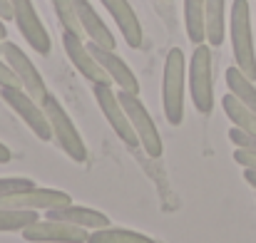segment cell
<instances>
[{"label": "cell", "mask_w": 256, "mask_h": 243, "mask_svg": "<svg viewBox=\"0 0 256 243\" xmlns=\"http://www.w3.org/2000/svg\"><path fill=\"white\" fill-rule=\"evenodd\" d=\"M204 32L212 47H219L226 37V0H206Z\"/></svg>", "instance_id": "cell-17"}, {"label": "cell", "mask_w": 256, "mask_h": 243, "mask_svg": "<svg viewBox=\"0 0 256 243\" xmlns=\"http://www.w3.org/2000/svg\"><path fill=\"white\" fill-rule=\"evenodd\" d=\"M204 10H206V0H184V27H186V37L194 45L206 42Z\"/></svg>", "instance_id": "cell-18"}, {"label": "cell", "mask_w": 256, "mask_h": 243, "mask_svg": "<svg viewBox=\"0 0 256 243\" xmlns=\"http://www.w3.org/2000/svg\"><path fill=\"white\" fill-rule=\"evenodd\" d=\"M120 102H122V109L127 112V117H130V124H132V129L137 132V137H140V144H142V149L150 154V157H162V152H164V144H162V134H160V129H157V124H154V119H152V114L147 112V107L142 104V99H140V94H132V92H122L120 89Z\"/></svg>", "instance_id": "cell-5"}, {"label": "cell", "mask_w": 256, "mask_h": 243, "mask_svg": "<svg viewBox=\"0 0 256 243\" xmlns=\"http://www.w3.org/2000/svg\"><path fill=\"white\" fill-rule=\"evenodd\" d=\"M184 87H186V60L182 47H172L164 60L162 75V107L172 127H179L184 119Z\"/></svg>", "instance_id": "cell-1"}, {"label": "cell", "mask_w": 256, "mask_h": 243, "mask_svg": "<svg viewBox=\"0 0 256 243\" xmlns=\"http://www.w3.org/2000/svg\"><path fill=\"white\" fill-rule=\"evenodd\" d=\"M100 2H102L104 10L112 15L114 25H117L120 32H122V40H124L132 50L142 47V40H144L142 22H140L134 7L130 5V0H100Z\"/></svg>", "instance_id": "cell-14"}, {"label": "cell", "mask_w": 256, "mask_h": 243, "mask_svg": "<svg viewBox=\"0 0 256 243\" xmlns=\"http://www.w3.org/2000/svg\"><path fill=\"white\" fill-rule=\"evenodd\" d=\"M40 216L35 211H28V209H5L0 206V231H22L28 229L30 224H35Z\"/></svg>", "instance_id": "cell-22"}, {"label": "cell", "mask_w": 256, "mask_h": 243, "mask_svg": "<svg viewBox=\"0 0 256 243\" xmlns=\"http://www.w3.org/2000/svg\"><path fill=\"white\" fill-rule=\"evenodd\" d=\"M226 87H229V92L239 99V102H244L252 112H256V87H254V80H249L236 65L234 67H229L226 70Z\"/></svg>", "instance_id": "cell-19"}, {"label": "cell", "mask_w": 256, "mask_h": 243, "mask_svg": "<svg viewBox=\"0 0 256 243\" xmlns=\"http://www.w3.org/2000/svg\"><path fill=\"white\" fill-rule=\"evenodd\" d=\"M10 159H12V154H10V149H8V147H5V144L0 142V164H8V162H10Z\"/></svg>", "instance_id": "cell-29"}, {"label": "cell", "mask_w": 256, "mask_h": 243, "mask_svg": "<svg viewBox=\"0 0 256 243\" xmlns=\"http://www.w3.org/2000/svg\"><path fill=\"white\" fill-rule=\"evenodd\" d=\"M0 52H2V42H0Z\"/></svg>", "instance_id": "cell-32"}, {"label": "cell", "mask_w": 256, "mask_h": 243, "mask_svg": "<svg viewBox=\"0 0 256 243\" xmlns=\"http://www.w3.org/2000/svg\"><path fill=\"white\" fill-rule=\"evenodd\" d=\"M72 204V196L60 189H42V186H30L25 191L0 196V206L5 209H28V211H50L58 206Z\"/></svg>", "instance_id": "cell-10"}, {"label": "cell", "mask_w": 256, "mask_h": 243, "mask_svg": "<svg viewBox=\"0 0 256 243\" xmlns=\"http://www.w3.org/2000/svg\"><path fill=\"white\" fill-rule=\"evenodd\" d=\"M75 10H78L80 25H82L87 37H90L92 42H97L100 47L114 50L117 40H114V35L110 32V27L104 25V20L97 15V10L92 7V2H90V0H75Z\"/></svg>", "instance_id": "cell-16"}, {"label": "cell", "mask_w": 256, "mask_h": 243, "mask_svg": "<svg viewBox=\"0 0 256 243\" xmlns=\"http://www.w3.org/2000/svg\"><path fill=\"white\" fill-rule=\"evenodd\" d=\"M87 243H157V241L150 239V236H144V234L130 231V229L104 226V229H97L94 234H90V236H87Z\"/></svg>", "instance_id": "cell-21"}, {"label": "cell", "mask_w": 256, "mask_h": 243, "mask_svg": "<svg viewBox=\"0 0 256 243\" xmlns=\"http://www.w3.org/2000/svg\"><path fill=\"white\" fill-rule=\"evenodd\" d=\"M0 87H22L20 80L15 77V72L10 70V65L5 60H0Z\"/></svg>", "instance_id": "cell-27"}, {"label": "cell", "mask_w": 256, "mask_h": 243, "mask_svg": "<svg viewBox=\"0 0 256 243\" xmlns=\"http://www.w3.org/2000/svg\"><path fill=\"white\" fill-rule=\"evenodd\" d=\"M234 162L242 164L244 169H256V152L244 149V147H236V152H234Z\"/></svg>", "instance_id": "cell-26"}, {"label": "cell", "mask_w": 256, "mask_h": 243, "mask_svg": "<svg viewBox=\"0 0 256 243\" xmlns=\"http://www.w3.org/2000/svg\"><path fill=\"white\" fill-rule=\"evenodd\" d=\"M35 186L32 179H25V176H5L0 179V196H10V194H18V191H25Z\"/></svg>", "instance_id": "cell-24"}, {"label": "cell", "mask_w": 256, "mask_h": 243, "mask_svg": "<svg viewBox=\"0 0 256 243\" xmlns=\"http://www.w3.org/2000/svg\"><path fill=\"white\" fill-rule=\"evenodd\" d=\"M87 50L92 52V57L102 65V70L112 77V84H117L122 92H132V94H140V82H137V75L130 70V65L114 55V50H107V47H100L97 42H87Z\"/></svg>", "instance_id": "cell-13"}, {"label": "cell", "mask_w": 256, "mask_h": 243, "mask_svg": "<svg viewBox=\"0 0 256 243\" xmlns=\"http://www.w3.org/2000/svg\"><path fill=\"white\" fill-rule=\"evenodd\" d=\"M2 60L10 65V70L15 72V77L20 80L22 84V89L28 92V94H32L38 102H42L45 99V94H48V87H45V80H42V75L38 72V67L32 65V60L22 52V47H18L15 42H10V40H2Z\"/></svg>", "instance_id": "cell-9"}, {"label": "cell", "mask_w": 256, "mask_h": 243, "mask_svg": "<svg viewBox=\"0 0 256 243\" xmlns=\"http://www.w3.org/2000/svg\"><path fill=\"white\" fill-rule=\"evenodd\" d=\"M92 92H94V99H97V104H100L104 119H107L110 127L114 129V134H117L127 147H132V149H134V147H142L137 132H134L132 124H130L127 112L122 109L120 97L112 92V84H102V82H97V84H92Z\"/></svg>", "instance_id": "cell-7"}, {"label": "cell", "mask_w": 256, "mask_h": 243, "mask_svg": "<svg viewBox=\"0 0 256 243\" xmlns=\"http://www.w3.org/2000/svg\"><path fill=\"white\" fill-rule=\"evenodd\" d=\"M55 5V15L62 25V30H70L75 35H85L82 25H80V17H78V10H75V0H52Z\"/></svg>", "instance_id": "cell-23"}, {"label": "cell", "mask_w": 256, "mask_h": 243, "mask_svg": "<svg viewBox=\"0 0 256 243\" xmlns=\"http://www.w3.org/2000/svg\"><path fill=\"white\" fill-rule=\"evenodd\" d=\"M0 17L2 20H12V2L10 0H0Z\"/></svg>", "instance_id": "cell-28"}, {"label": "cell", "mask_w": 256, "mask_h": 243, "mask_svg": "<svg viewBox=\"0 0 256 243\" xmlns=\"http://www.w3.org/2000/svg\"><path fill=\"white\" fill-rule=\"evenodd\" d=\"M189 94L196 112L209 114L214 109V80H212V45H194L189 60Z\"/></svg>", "instance_id": "cell-4"}, {"label": "cell", "mask_w": 256, "mask_h": 243, "mask_svg": "<svg viewBox=\"0 0 256 243\" xmlns=\"http://www.w3.org/2000/svg\"><path fill=\"white\" fill-rule=\"evenodd\" d=\"M45 219H55V221H65V224H75V226H82V229H87V231H97V229L110 226L107 214H102V211H97V209H87V206H75V204L50 209V211H45Z\"/></svg>", "instance_id": "cell-15"}, {"label": "cell", "mask_w": 256, "mask_h": 243, "mask_svg": "<svg viewBox=\"0 0 256 243\" xmlns=\"http://www.w3.org/2000/svg\"><path fill=\"white\" fill-rule=\"evenodd\" d=\"M0 97L8 107H12L18 112V117L30 127V132L42 139V142H50L52 139V129H50V122H48V114L42 109V104H38V99L32 94H28L22 87H0Z\"/></svg>", "instance_id": "cell-6"}, {"label": "cell", "mask_w": 256, "mask_h": 243, "mask_svg": "<svg viewBox=\"0 0 256 243\" xmlns=\"http://www.w3.org/2000/svg\"><path fill=\"white\" fill-rule=\"evenodd\" d=\"M229 139H232L236 147H244V149L256 152V134H249V132H244V129H239V127H232V129H229Z\"/></svg>", "instance_id": "cell-25"}, {"label": "cell", "mask_w": 256, "mask_h": 243, "mask_svg": "<svg viewBox=\"0 0 256 243\" xmlns=\"http://www.w3.org/2000/svg\"><path fill=\"white\" fill-rule=\"evenodd\" d=\"M12 2V20L22 35V40L38 52V55H50L52 50V42H50V35H48V27L42 25L32 0H10Z\"/></svg>", "instance_id": "cell-8"}, {"label": "cell", "mask_w": 256, "mask_h": 243, "mask_svg": "<svg viewBox=\"0 0 256 243\" xmlns=\"http://www.w3.org/2000/svg\"><path fill=\"white\" fill-rule=\"evenodd\" d=\"M2 40H8V27H5V20L0 17V42Z\"/></svg>", "instance_id": "cell-31"}, {"label": "cell", "mask_w": 256, "mask_h": 243, "mask_svg": "<svg viewBox=\"0 0 256 243\" xmlns=\"http://www.w3.org/2000/svg\"><path fill=\"white\" fill-rule=\"evenodd\" d=\"M62 47H65L70 62L75 65V70H78L85 80H90L92 84H97V82L112 84V77H110V75L102 70V65L92 57V52L87 50V45L82 42L80 35H75V32H70V30H62Z\"/></svg>", "instance_id": "cell-12"}, {"label": "cell", "mask_w": 256, "mask_h": 243, "mask_svg": "<svg viewBox=\"0 0 256 243\" xmlns=\"http://www.w3.org/2000/svg\"><path fill=\"white\" fill-rule=\"evenodd\" d=\"M25 241L32 243H87V229L75 226V224H65V221H55V219H38L35 224H30L28 229L20 231Z\"/></svg>", "instance_id": "cell-11"}, {"label": "cell", "mask_w": 256, "mask_h": 243, "mask_svg": "<svg viewBox=\"0 0 256 243\" xmlns=\"http://www.w3.org/2000/svg\"><path fill=\"white\" fill-rule=\"evenodd\" d=\"M244 179H246V184H252L256 189V169H244Z\"/></svg>", "instance_id": "cell-30"}, {"label": "cell", "mask_w": 256, "mask_h": 243, "mask_svg": "<svg viewBox=\"0 0 256 243\" xmlns=\"http://www.w3.org/2000/svg\"><path fill=\"white\" fill-rule=\"evenodd\" d=\"M42 109L48 114V122H50V129H52V137L58 142V147L72 159V162L82 164L87 159V147L82 142V134L78 132V127L72 124L70 114L62 109V104L58 102L55 94H45L42 99Z\"/></svg>", "instance_id": "cell-3"}, {"label": "cell", "mask_w": 256, "mask_h": 243, "mask_svg": "<svg viewBox=\"0 0 256 243\" xmlns=\"http://www.w3.org/2000/svg\"><path fill=\"white\" fill-rule=\"evenodd\" d=\"M222 107H224L226 117L234 122V127H239V129H244V132H249V134H256V112H252L244 102H239L232 92L224 94Z\"/></svg>", "instance_id": "cell-20"}, {"label": "cell", "mask_w": 256, "mask_h": 243, "mask_svg": "<svg viewBox=\"0 0 256 243\" xmlns=\"http://www.w3.org/2000/svg\"><path fill=\"white\" fill-rule=\"evenodd\" d=\"M229 35H232V50H234L236 67L249 80H256V52H254V35H252L249 0H234L232 2Z\"/></svg>", "instance_id": "cell-2"}]
</instances>
